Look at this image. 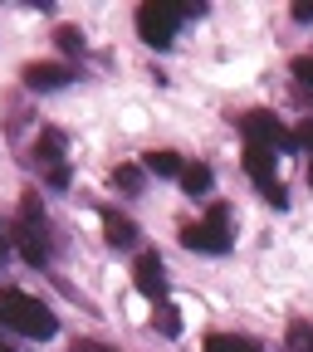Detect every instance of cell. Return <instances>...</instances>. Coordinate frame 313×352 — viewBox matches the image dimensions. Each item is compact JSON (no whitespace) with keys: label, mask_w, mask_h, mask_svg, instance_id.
<instances>
[{"label":"cell","mask_w":313,"mask_h":352,"mask_svg":"<svg viewBox=\"0 0 313 352\" xmlns=\"http://www.w3.org/2000/svg\"><path fill=\"white\" fill-rule=\"evenodd\" d=\"M289 342H294L299 352H313V328H308V323H294V328H289Z\"/></svg>","instance_id":"obj_18"},{"label":"cell","mask_w":313,"mask_h":352,"mask_svg":"<svg viewBox=\"0 0 313 352\" xmlns=\"http://www.w3.org/2000/svg\"><path fill=\"white\" fill-rule=\"evenodd\" d=\"M294 142H299V147H308V152H313V122H299V132H294Z\"/></svg>","instance_id":"obj_20"},{"label":"cell","mask_w":313,"mask_h":352,"mask_svg":"<svg viewBox=\"0 0 313 352\" xmlns=\"http://www.w3.org/2000/svg\"><path fill=\"white\" fill-rule=\"evenodd\" d=\"M294 20H299V25H313V0H299V6H294Z\"/></svg>","instance_id":"obj_21"},{"label":"cell","mask_w":313,"mask_h":352,"mask_svg":"<svg viewBox=\"0 0 313 352\" xmlns=\"http://www.w3.org/2000/svg\"><path fill=\"white\" fill-rule=\"evenodd\" d=\"M103 240L113 245V250H138V240H142V230H138V220H127L122 210H103Z\"/></svg>","instance_id":"obj_10"},{"label":"cell","mask_w":313,"mask_h":352,"mask_svg":"<svg viewBox=\"0 0 313 352\" xmlns=\"http://www.w3.org/2000/svg\"><path fill=\"white\" fill-rule=\"evenodd\" d=\"M54 44L64 54H83V30H74V25H59L54 30Z\"/></svg>","instance_id":"obj_16"},{"label":"cell","mask_w":313,"mask_h":352,"mask_svg":"<svg viewBox=\"0 0 313 352\" xmlns=\"http://www.w3.org/2000/svg\"><path fill=\"white\" fill-rule=\"evenodd\" d=\"M294 78H299V94H303V98H313V54L294 59Z\"/></svg>","instance_id":"obj_17"},{"label":"cell","mask_w":313,"mask_h":352,"mask_svg":"<svg viewBox=\"0 0 313 352\" xmlns=\"http://www.w3.org/2000/svg\"><path fill=\"white\" fill-rule=\"evenodd\" d=\"M245 171H250V182L264 191V201L270 206H289V186L279 182V171H274V152L270 147H245Z\"/></svg>","instance_id":"obj_5"},{"label":"cell","mask_w":313,"mask_h":352,"mask_svg":"<svg viewBox=\"0 0 313 352\" xmlns=\"http://www.w3.org/2000/svg\"><path fill=\"white\" fill-rule=\"evenodd\" d=\"M69 352H113V347H103V342H88V338H74V342H69Z\"/></svg>","instance_id":"obj_19"},{"label":"cell","mask_w":313,"mask_h":352,"mask_svg":"<svg viewBox=\"0 0 313 352\" xmlns=\"http://www.w3.org/2000/svg\"><path fill=\"white\" fill-rule=\"evenodd\" d=\"M64 132L59 127H44L39 132V142H34V157H39V171H44V182H50L54 191L69 186V162H64Z\"/></svg>","instance_id":"obj_6"},{"label":"cell","mask_w":313,"mask_h":352,"mask_svg":"<svg viewBox=\"0 0 313 352\" xmlns=\"http://www.w3.org/2000/svg\"><path fill=\"white\" fill-rule=\"evenodd\" d=\"M308 186H313V157H308Z\"/></svg>","instance_id":"obj_23"},{"label":"cell","mask_w":313,"mask_h":352,"mask_svg":"<svg viewBox=\"0 0 313 352\" xmlns=\"http://www.w3.org/2000/svg\"><path fill=\"white\" fill-rule=\"evenodd\" d=\"M10 245L34 264V270L54 259V245H50V215H44V206H39L34 191L20 196V215H15V226H10Z\"/></svg>","instance_id":"obj_3"},{"label":"cell","mask_w":313,"mask_h":352,"mask_svg":"<svg viewBox=\"0 0 313 352\" xmlns=\"http://www.w3.org/2000/svg\"><path fill=\"white\" fill-rule=\"evenodd\" d=\"M142 182H147V171H142V166H132V162H122V166L113 171V186H118V191H127V196H138V191H142Z\"/></svg>","instance_id":"obj_14"},{"label":"cell","mask_w":313,"mask_h":352,"mask_svg":"<svg viewBox=\"0 0 313 352\" xmlns=\"http://www.w3.org/2000/svg\"><path fill=\"white\" fill-rule=\"evenodd\" d=\"M132 279H138V289L152 303H166V264H162L157 250H138V259H132Z\"/></svg>","instance_id":"obj_8"},{"label":"cell","mask_w":313,"mask_h":352,"mask_svg":"<svg viewBox=\"0 0 313 352\" xmlns=\"http://www.w3.org/2000/svg\"><path fill=\"white\" fill-rule=\"evenodd\" d=\"M0 352H15V347H10V342H6V338H0Z\"/></svg>","instance_id":"obj_22"},{"label":"cell","mask_w":313,"mask_h":352,"mask_svg":"<svg viewBox=\"0 0 313 352\" xmlns=\"http://www.w3.org/2000/svg\"><path fill=\"white\" fill-rule=\"evenodd\" d=\"M240 138L250 142V147H294V138H289V132L279 127V118L270 113V108H255V113H245L240 118Z\"/></svg>","instance_id":"obj_7"},{"label":"cell","mask_w":313,"mask_h":352,"mask_svg":"<svg viewBox=\"0 0 313 352\" xmlns=\"http://www.w3.org/2000/svg\"><path fill=\"white\" fill-rule=\"evenodd\" d=\"M230 206L226 201H211L206 220H191V226H182V245L186 250H201V254H226L230 250Z\"/></svg>","instance_id":"obj_4"},{"label":"cell","mask_w":313,"mask_h":352,"mask_svg":"<svg viewBox=\"0 0 313 352\" xmlns=\"http://www.w3.org/2000/svg\"><path fill=\"white\" fill-rule=\"evenodd\" d=\"M206 352H259V342L245 338V333H211L206 338Z\"/></svg>","instance_id":"obj_13"},{"label":"cell","mask_w":313,"mask_h":352,"mask_svg":"<svg viewBox=\"0 0 313 352\" xmlns=\"http://www.w3.org/2000/svg\"><path fill=\"white\" fill-rule=\"evenodd\" d=\"M20 83L30 88V94H54V88L74 83V69L69 64H54V59H34L20 69Z\"/></svg>","instance_id":"obj_9"},{"label":"cell","mask_w":313,"mask_h":352,"mask_svg":"<svg viewBox=\"0 0 313 352\" xmlns=\"http://www.w3.org/2000/svg\"><path fill=\"white\" fill-rule=\"evenodd\" d=\"M152 328H157V333H166V338H176V333H182V314H176L171 303H157V314H152Z\"/></svg>","instance_id":"obj_15"},{"label":"cell","mask_w":313,"mask_h":352,"mask_svg":"<svg viewBox=\"0 0 313 352\" xmlns=\"http://www.w3.org/2000/svg\"><path fill=\"white\" fill-rule=\"evenodd\" d=\"M201 10L206 6H196V0H147V6H138V34L152 50H171V39L182 34V25L196 20Z\"/></svg>","instance_id":"obj_2"},{"label":"cell","mask_w":313,"mask_h":352,"mask_svg":"<svg viewBox=\"0 0 313 352\" xmlns=\"http://www.w3.org/2000/svg\"><path fill=\"white\" fill-rule=\"evenodd\" d=\"M211 186H215V171H211L206 162H186V171H182V191L201 201V196H206Z\"/></svg>","instance_id":"obj_12"},{"label":"cell","mask_w":313,"mask_h":352,"mask_svg":"<svg viewBox=\"0 0 313 352\" xmlns=\"http://www.w3.org/2000/svg\"><path fill=\"white\" fill-rule=\"evenodd\" d=\"M0 323L10 333H20V338H39V342L59 333L54 308L44 298H34V294H25V289H0Z\"/></svg>","instance_id":"obj_1"},{"label":"cell","mask_w":313,"mask_h":352,"mask_svg":"<svg viewBox=\"0 0 313 352\" xmlns=\"http://www.w3.org/2000/svg\"><path fill=\"white\" fill-rule=\"evenodd\" d=\"M142 171H152V176H176V182H182L186 157H182V152H171V147H157V152L142 157Z\"/></svg>","instance_id":"obj_11"}]
</instances>
